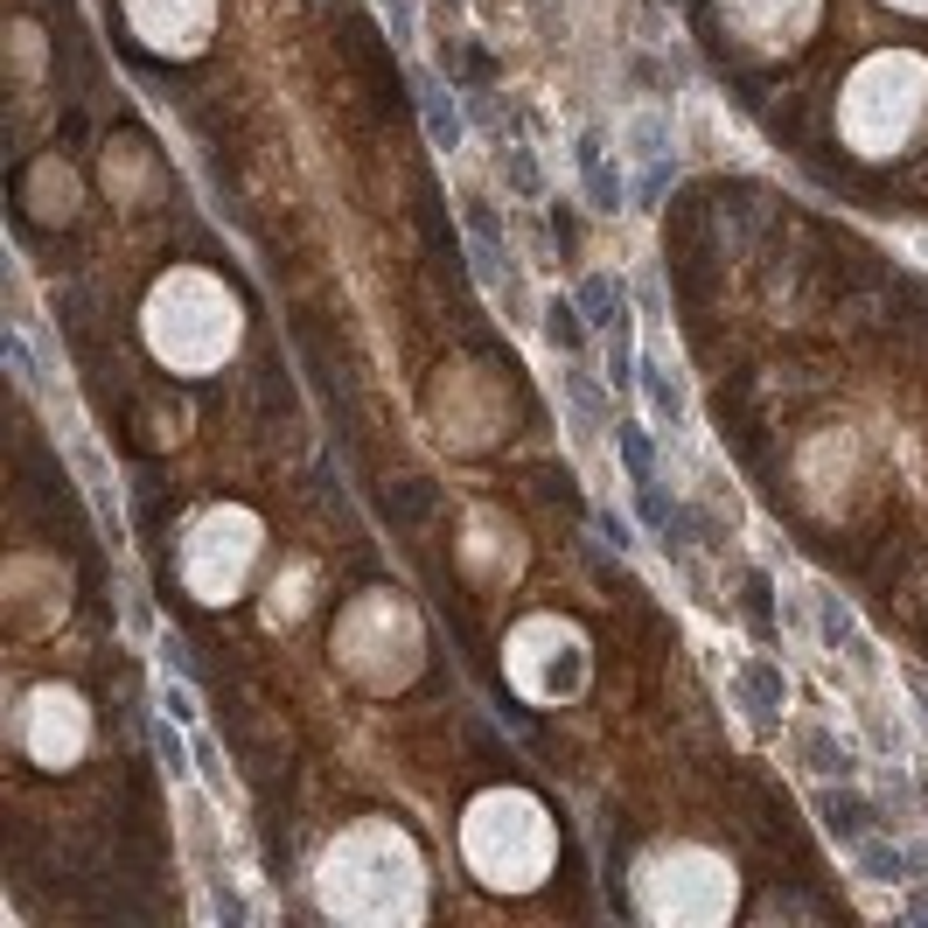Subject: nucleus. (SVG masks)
<instances>
[{
	"label": "nucleus",
	"instance_id": "f257e3e1",
	"mask_svg": "<svg viewBox=\"0 0 928 928\" xmlns=\"http://www.w3.org/2000/svg\"><path fill=\"white\" fill-rule=\"evenodd\" d=\"M314 900H322V915L363 921V928L419 921V908H427V866H419V844L398 831L391 817H363V824H350L322 852Z\"/></svg>",
	"mask_w": 928,
	"mask_h": 928
},
{
	"label": "nucleus",
	"instance_id": "f03ea898",
	"mask_svg": "<svg viewBox=\"0 0 928 928\" xmlns=\"http://www.w3.org/2000/svg\"><path fill=\"white\" fill-rule=\"evenodd\" d=\"M237 329H245L237 322V294L217 273H203V265L162 273L147 307H140V335H147L154 363L182 370V378H209L237 350Z\"/></svg>",
	"mask_w": 928,
	"mask_h": 928
},
{
	"label": "nucleus",
	"instance_id": "7ed1b4c3",
	"mask_svg": "<svg viewBox=\"0 0 928 928\" xmlns=\"http://www.w3.org/2000/svg\"><path fill=\"white\" fill-rule=\"evenodd\" d=\"M461 859L475 866L482 887H502V893L538 887L551 872V859H559L551 810L524 789H482L461 817Z\"/></svg>",
	"mask_w": 928,
	"mask_h": 928
},
{
	"label": "nucleus",
	"instance_id": "20e7f679",
	"mask_svg": "<svg viewBox=\"0 0 928 928\" xmlns=\"http://www.w3.org/2000/svg\"><path fill=\"white\" fill-rule=\"evenodd\" d=\"M928 113V64L915 49H880L866 57L838 91V133L859 162H887L915 140V126Z\"/></svg>",
	"mask_w": 928,
	"mask_h": 928
},
{
	"label": "nucleus",
	"instance_id": "39448f33",
	"mask_svg": "<svg viewBox=\"0 0 928 928\" xmlns=\"http://www.w3.org/2000/svg\"><path fill=\"white\" fill-rule=\"evenodd\" d=\"M635 900H643L649 921H726L733 915V866L705 844H656V852L635 866Z\"/></svg>",
	"mask_w": 928,
	"mask_h": 928
},
{
	"label": "nucleus",
	"instance_id": "423d86ee",
	"mask_svg": "<svg viewBox=\"0 0 928 928\" xmlns=\"http://www.w3.org/2000/svg\"><path fill=\"white\" fill-rule=\"evenodd\" d=\"M587 635H579L566 615H530L510 628V643H502V671L510 684L530 699V705H566L587 692Z\"/></svg>",
	"mask_w": 928,
	"mask_h": 928
},
{
	"label": "nucleus",
	"instance_id": "0eeeda50",
	"mask_svg": "<svg viewBox=\"0 0 928 928\" xmlns=\"http://www.w3.org/2000/svg\"><path fill=\"white\" fill-rule=\"evenodd\" d=\"M258 517L245 510V502H217V510H203L189 524V538H182V587H189L196 600H237V587H245V573L258 559Z\"/></svg>",
	"mask_w": 928,
	"mask_h": 928
},
{
	"label": "nucleus",
	"instance_id": "6e6552de",
	"mask_svg": "<svg viewBox=\"0 0 928 928\" xmlns=\"http://www.w3.org/2000/svg\"><path fill=\"white\" fill-rule=\"evenodd\" d=\"M384 649L419 663V628H412L406 600H398L391 587H370L363 600L342 607V622H335V663H342V671H356L370 692H384V663H378Z\"/></svg>",
	"mask_w": 928,
	"mask_h": 928
},
{
	"label": "nucleus",
	"instance_id": "1a4fd4ad",
	"mask_svg": "<svg viewBox=\"0 0 928 928\" xmlns=\"http://www.w3.org/2000/svg\"><path fill=\"white\" fill-rule=\"evenodd\" d=\"M14 740L29 748L36 768H70L77 754L91 748V712L70 684H36L14 712Z\"/></svg>",
	"mask_w": 928,
	"mask_h": 928
},
{
	"label": "nucleus",
	"instance_id": "9d476101",
	"mask_svg": "<svg viewBox=\"0 0 928 928\" xmlns=\"http://www.w3.org/2000/svg\"><path fill=\"white\" fill-rule=\"evenodd\" d=\"M126 21L162 57H203L217 36V0H126Z\"/></svg>",
	"mask_w": 928,
	"mask_h": 928
},
{
	"label": "nucleus",
	"instance_id": "9b49d317",
	"mask_svg": "<svg viewBox=\"0 0 928 928\" xmlns=\"http://www.w3.org/2000/svg\"><path fill=\"white\" fill-rule=\"evenodd\" d=\"M817 14H824V0H726V29L748 49H761V57L803 42L817 29Z\"/></svg>",
	"mask_w": 928,
	"mask_h": 928
},
{
	"label": "nucleus",
	"instance_id": "f8f14e48",
	"mask_svg": "<svg viewBox=\"0 0 928 928\" xmlns=\"http://www.w3.org/2000/svg\"><path fill=\"white\" fill-rule=\"evenodd\" d=\"M733 699L748 705V720L782 726V705H789V677H782V663H775V656H748V663L733 671Z\"/></svg>",
	"mask_w": 928,
	"mask_h": 928
},
{
	"label": "nucleus",
	"instance_id": "ddd939ff",
	"mask_svg": "<svg viewBox=\"0 0 928 928\" xmlns=\"http://www.w3.org/2000/svg\"><path fill=\"white\" fill-rule=\"evenodd\" d=\"M635 384H643V406L663 433H677L684 427V412H692V398H684V378H677V363H663L656 350L635 356Z\"/></svg>",
	"mask_w": 928,
	"mask_h": 928
},
{
	"label": "nucleus",
	"instance_id": "4468645a",
	"mask_svg": "<svg viewBox=\"0 0 928 928\" xmlns=\"http://www.w3.org/2000/svg\"><path fill=\"white\" fill-rule=\"evenodd\" d=\"M579 175H587V209L594 217H615V209L628 203L622 168H607V154H600V133H579Z\"/></svg>",
	"mask_w": 928,
	"mask_h": 928
},
{
	"label": "nucleus",
	"instance_id": "2eb2a0df",
	"mask_svg": "<svg viewBox=\"0 0 928 928\" xmlns=\"http://www.w3.org/2000/svg\"><path fill=\"white\" fill-rule=\"evenodd\" d=\"M419 113H427V133H433V147H440V154H455V147L468 140L461 105L447 98V85H440V77H427V70H419Z\"/></svg>",
	"mask_w": 928,
	"mask_h": 928
},
{
	"label": "nucleus",
	"instance_id": "dca6fc26",
	"mask_svg": "<svg viewBox=\"0 0 928 928\" xmlns=\"http://www.w3.org/2000/svg\"><path fill=\"white\" fill-rule=\"evenodd\" d=\"M573 301H579V314H587V329H615L622 314H628V286L615 273H587Z\"/></svg>",
	"mask_w": 928,
	"mask_h": 928
},
{
	"label": "nucleus",
	"instance_id": "f3484780",
	"mask_svg": "<svg viewBox=\"0 0 928 928\" xmlns=\"http://www.w3.org/2000/svg\"><path fill=\"white\" fill-rule=\"evenodd\" d=\"M622 140H628V162H671V119L663 113H635L628 126H622Z\"/></svg>",
	"mask_w": 928,
	"mask_h": 928
},
{
	"label": "nucleus",
	"instance_id": "a211bd4d",
	"mask_svg": "<svg viewBox=\"0 0 928 928\" xmlns=\"http://www.w3.org/2000/svg\"><path fill=\"white\" fill-rule=\"evenodd\" d=\"M824 643H831V649H844L852 663H872L866 635H859V622H852V607H844L838 594H824Z\"/></svg>",
	"mask_w": 928,
	"mask_h": 928
},
{
	"label": "nucleus",
	"instance_id": "6ab92c4d",
	"mask_svg": "<svg viewBox=\"0 0 928 928\" xmlns=\"http://www.w3.org/2000/svg\"><path fill=\"white\" fill-rule=\"evenodd\" d=\"M866 803H859V795H824V831L838 838V844H859L866 838Z\"/></svg>",
	"mask_w": 928,
	"mask_h": 928
},
{
	"label": "nucleus",
	"instance_id": "aec40b11",
	"mask_svg": "<svg viewBox=\"0 0 928 928\" xmlns=\"http://www.w3.org/2000/svg\"><path fill=\"white\" fill-rule=\"evenodd\" d=\"M803 754H810L817 775H852V748H844V740H831L824 726H810V733H803Z\"/></svg>",
	"mask_w": 928,
	"mask_h": 928
},
{
	"label": "nucleus",
	"instance_id": "412c9836",
	"mask_svg": "<svg viewBox=\"0 0 928 928\" xmlns=\"http://www.w3.org/2000/svg\"><path fill=\"white\" fill-rule=\"evenodd\" d=\"M545 335L559 342V350H579V342H587V314H579V301H551L545 307Z\"/></svg>",
	"mask_w": 928,
	"mask_h": 928
},
{
	"label": "nucleus",
	"instance_id": "4be33fe9",
	"mask_svg": "<svg viewBox=\"0 0 928 928\" xmlns=\"http://www.w3.org/2000/svg\"><path fill=\"white\" fill-rule=\"evenodd\" d=\"M502 182H510L517 196H538V189H545V175H538V162H530V147H502Z\"/></svg>",
	"mask_w": 928,
	"mask_h": 928
},
{
	"label": "nucleus",
	"instance_id": "5701e85b",
	"mask_svg": "<svg viewBox=\"0 0 928 928\" xmlns=\"http://www.w3.org/2000/svg\"><path fill=\"white\" fill-rule=\"evenodd\" d=\"M154 748H162V761H168V775H189V748H182V733L162 720L154 726Z\"/></svg>",
	"mask_w": 928,
	"mask_h": 928
},
{
	"label": "nucleus",
	"instance_id": "b1692460",
	"mask_svg": "<svg viewBox=\"0 0 928 928\" xmlns=\"http://www.w3.org/2000/svg\"><path fill=\"white\" fill-rule=\"evenodd\" d=\"M162 705L175 712V720H196V692H189V677H175V684H162Z\"/></svg>",
	"mask_w": 928,
	"mask_h": 928
},
{
	"label": "nucleus",
	"instance_id": "393cba45",
	"mask_svg": "<svg viewBox=\"0 0 928 928\" xmlns=\"http://www.w3.org/2000/svg\"><path fill=\"white\" fill-rule=\"evenodd\" d=\"M600 530H607V538H615V551H635V524H628V517L600 510Z\"/></svg>",
	"mask_w": 928,
	"mask_h": 928
},
{
	"label": "nucleus",
	"instance_id": "a878e982",
	"mask_svg": "<svg viewBox=\"0 0 928 928\" xmlns=\"http://www.w3.org/2000/svg\"><path fill=\"white\" fill-rule=\"evenodd\" d=\"M915 684V699H921V726H928V677H908Z\"/></svg>",
	"mask_w": 928,
	"mask_h": 928
},
{
	"label": "nucleus",
	"instance_id": "bb28decb",
	"mask_svg": "<svg viewBox=\"0 0 928 928\" xmlns=\"http://www.w3.org/2000/svg\"><path fill=\"white\" fill-rule=\"evenodd\" d=\"M893 8H900V14H928V0H893Z\"/></svg>",
	"mask_w": 928,
	"mask_h": 928
},
{
	"label": "nucleus",
	"instance_id": "cd10ccee",
	"mask_svg": "<svg viewBox=\"0 0 928 928\" xmlns=\"http://www.w3.org/2000/svg\"><path fill=\"white\" fill-rule=\"evenodd\" d=\"M378 8H384V0H378Z\"/></svg>",
	"mask_w": 928,
	"mask_h": 928
}]
</instances>
